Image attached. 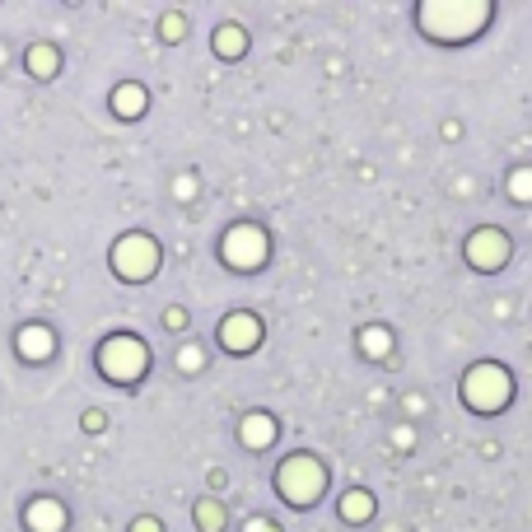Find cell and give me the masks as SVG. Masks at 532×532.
Here are the masks:
<instances>
[{
  "label": "cell",
  "mask_w": 532,
  "mask_h": 532,
  "mask_svg": "<svg viewBox=\"0 0 532 532\" xmlns=\"http://www.w3.org/2000/svg\"><path fill=\"white\" fill-rule=\"evenodd\" d=\"M14 351H19V360H28V364H47L57 355V331L47 323H24L19 331H14Z\"/></svg>",
  "instance_id": "9c48e42d"
},
{
  "label": "cell",
  "mask_w": 532,
  "mask_h": 532,
  "mask_svg": "<svg viewBox=\"0 0 532 532\" xmlns=\"http://www.w3.org/2000/svg\"><path fill=\"white\" fill-rule=\"evenodd\" d=\"M266 257H271V239H266L262 224H229L220 239V262L229 271H262Z\"/></svg>",
  "instance_id": "8992f818"
},
{
  "label": "cell",
  "mask_w": 532,
  "mask_h": 532,
  "mask_svg": "<svg viewBox=\"0 0 532 532\" xmlns=\"http://www.w3.org/2000/svg\"><path fill=\"white\" fill-rule=\"evenodd\" d=\"M341 519L346 523H369L374 519V495L369 490H346L341 495Z\"/></svg>",
  "instance_id": "e0dca14e"
},
{
  "label": "cell",
  "mask_w": 532,
  "mask_h": 532,
  "mask_svg": "<svg viewBox=\"0 0 532 532\" xmlns=\"http://www.w3.org/2000/svg\"><path fill=\"white\" fill-rule=\"evenodd\" d=\"M94 364H98V374H103L108 384L131 388V384H141V378L149 374V346L141 337H131V331H112L108 341H98Z\"/></svg>",
  "instance_id": "7a4b0ae2"
},
{
  "label": "cell",
  "mask_w": 532,
  "mask_h": 532,
  "mask_svg": "<svg viewBox=\"0 0 532 532\" xmlns=\"http://www.w3.org/2000/svg\"><path fill=\"white\" fill-rule=\"evenodd\" d=\"M163 327H169V331H187V308H163Z\"/></svg>",
  "instance_id": "603a6c76"
},
{
  "label": "cell",
  "mask_w": 532,
  "mask_h": 532,
  "mask_svg": "<svg viewBox=\"0 0 532 532\" xmlns=\"http://www.w3.org/2000/svg\"><path fill=\"white\" fill-rule=\"evenodd\" d=\"M173 196H178V201H192V196H196V178H192V173L173 178Z\"/></svg>",
  "instance_id": "44dd1931"
},
{
  "label": "cell",
  "mask_w": 532,
  "mask_h": 532,
  "mask_svg": "<svg viewBox=\"0 0 532 532\" xmlns=\"http://www.w3.org/2000/svg\"><path fill=\"white\" fill-rule=\"evenodd\" d=\"M509 234L505 229H495V224H486V229H476V234H467V243H462V257H467V266L472 271H500V266L509 262Z\"/></svg>",
  "instance_id": "52a82bcc"
},
{
  "label": "cell",
  "mask_w": 532,
  "mask_h": 532,
  "mask_svg": "<svg viewBox=\"0 0 532 532\" xmlns=\"http://www.w3.org/2000/svg\"><path fill=\"white\" fill-rule=\"evenodd\" d=\"M108 108L118 112L122 122H136V118H145V108H149V89L136 85V80H122V85L108 94Z\"/></svg>",
  "instance_id": "8fae6325"
},
{
  "label": "cell",
  "mask_w": 532,
  "mask_h": 532,
  "mask_svg": "<svg viewBox=\"0 0 532 532\" xmlns=\"http://www.w3.org/2000/svg\"><path fill=\"white\" fill-rule=\"evenodd\" d=\"M458 392L476 415H495V411H505L509 397H513V374L505 369V364H495V360H481V364H472V369L462 374Z\"/></svg>",
  "instance_id": "277c9868"
},
{
  "label": "cell",
  "mask_w": 532,
  "mask_h": 532,
  "mask_svg": "<svg viewBox=\"0 0 532 532\" xmlns=\"http://www.w3.org/2000/svg\"><path fill=\"white\" fill-rule=\"evenodd\" d=\"M24 71L33 80H57L61 75V52H57L52 42H33L28 52H24Z\"/></svg>",
  "instance_id": "4fadbf2b"
},
{
  "label": "cell",
  "mask_w": 532,
  "mask_h": 532,
  "mask_svg": "<svg viewBox=\"0 0 532 532\" xmlns=\"http://www.w3.org/2000/svg\"><path fill=\"white\" fill-rule=\"evenodd\" d=\"M392 444H397V448H402V453H407V448L415 444V435H411V425H397V429H392Z\"/></svg>",
  "instance_id": "d4e9b609"
},
{
  "label": "cell",
  "mask_w": 532,
  "mask_h": 532,
  "mask_svg": "<svg viewBox=\"0 0 532 532\" xmlns=\"http://www.w3.org/2000/svg\"><path fill=\"white\" fill-rule=\"evenodd\" d=\"M103 425H108V415H103V411H85V415H80V429H85V435H98Z\"/></svg>",
  "instance_id": "7402d4cb"
},
{
  "label": "cell",
  "mask_w": 532,
  "mask_h": 532,
  "mask_svg": "<svg viewBox=\"0 0 532 532\" xmlns=\"http://www.w3.org/2000/svg\"><path fill=\"white\" fill-rule=\"evenodd\" d=\"M323 490H327V467H323V458H313V453H290L285 462L276 467V495L285 500L290 509H313L323 500Z\"/></svg>",
  "instance_id": "3957f363"
},
{
  "label": "cell",
  "mask_w": 532,
  "mask_h": 532,
  "mask_svg": "<svg viewBox=\"0 0 532 532\" xmlns=\"http://www.w3.org/2000/svg\"><path fill=\"white\" fill-rule=\"evenodd\" d=\"M5 57H10V52H5V42H0V65H5Z\"/></svg>",
  "instance_id": "83f0119b"
},
{
  "label": "cell",
  "mask_w": 532,
  "mask_h": 532,
  "mask_svg": "<svg viewBox=\"0 0 532 532\" xmlns=\"http://www.w3.org/2000/svg\"><path fill=\"white\" fill-rule=\"evenodd\" d=\"M159 239L155 234H145V229H131V234H122L118 243L108 247V266H112V276L126 280V285H141V280H149L159 271Z\"/></svg>",
  "instance_id": "5b68a950"
},
{
  "label": "cell",
  "mask_w": 532,
  "mask_h": 532,
  "mask_svg": "<svg viewBox=\"0 0 532 532\" xmlns=\"http://www.w3.org/2000/svg\"><path fill=\"white\" fill-rule=\"evenodd\" d=\"M360 351L369 355V360H378V364H388V355H392V331L384 327V323H369L360 331Z\"/></svg>",
  "instance_id": "9a60e30c"
},
{
  "label": "cell",
  "mask_w": 532,
  "mask_h": 532,
  "mask_svg": "<svg viewBox=\"0 0 532 532\" xmlns=\"http://www.w3.org/2000/svg\"><path fill=\"white\" fill-rule=\"evenodd\" d=\"M126 532H163V523L155 519V513H145V519H136V523H131Z\"/></svg>",
  "instance_id": "cb8c5ba5"
},
{
  "label": "cell",
  "mask_w": 532,
  "mask_h": 532,
  "mask_svg": "<svg viewBox=\"0 0 532 532\" xmlns=\"http://www.w3.org/2000/svg\"><path fill=\"white\" fill-rule=\"evenodd\" d=\"M178 369L182 374H201L206 369V351H201V346H182V351H178Z\"/></svg>",
  "instance_id": "ffe728a7"
},
{
  "label": "cell",
  "mask_w": 532,
  "mask_h": 532,
  "mask_svg": "<svg viewBox=\"0 0 532 532\" xmlns=\"http://www.w3.org/2000/svg\"><path fill=\"white\" fill-rule=\"evenodd\" d=\"M407 411H411V415H421V411H425V397H421V392H411V397H407Z\"/></svg>",
  "instance_id": "4316f807"
},
{
  "label": "cell",
  "mask_w": 532,
  "mask_h": 532,
  "mask_svg": "<svg viewBox=\"0 0 532 532\" xmlns=\"http://www.w3.org/2000/svg\"><path fill=\"white\" fill-rule=\"evenodd\" d=\"M65 523H71V509L61 500H52V495H33L24 505V528L28 532H65Z\"/></svg>",
  "instance_id": "30bf717a"
},
{
  "label": "cell",
  "mask_w": 532,
  "mask_h": 532,
  "mask_svg": "<svg viewBox=\"0 0 532 532\" xmlns=\"http://www.w3.org/2000/svg\"><path fill=\"white\" fill-rule=\"evenodd\" d=\"M505 187H509L513 201H532V169H513Z\"/></svg>",
  "instance_id": "d6986e66"
},
{
  "label": "cell",
  "mask_w": 532,
  "mask_h": 532,
  "mask_svg": "<svg viewBox=\"0 0 532 532\" xmlns=\"http://www.w3.org/2000/svg\"><path fill=\"white\" fill-rule=\"evenodd\" d=\"M159 38H163V42H182V38H187V19H182L178 10H169V14L159 19Z\"/></svg>",
  "instance_id": "ac0fdd59"
},
{
  "label": "cell",
  "mask_w": 532,
  "mask_h": 532,
  "mask_svg": "<svg viewBox=\"0 0 532 532\" xmlns=\"http://www.w3.org/2000/svg\"><path fill=\"white\" fill-rule=\"evenodd\" d=\"M192 523L201 528V532H224L229 513H224L220 500H210V495H206V500H196V505H192Z\"/></svg>",
  "instance_id": "2e32d148"
},
{
  "label": "cell",
  "mask_w": 532,
  "mask_h": 532,
  "mask_svg": "<svg viewBox=\"0 0 532 532\" xmlns=\"http://www.w3.org/2000/svg\"><path fill=\"white\" fill-rule=\"evenodd\" d=\"M243 532H280V528H276L271 519H247V523H243Z\"/></svg>",
  "instance_id": "484cf974"
},
{
  "label": "cell",
  "mask_w": 532,
  "mask_h": 532,
  "mask_svg": "<svg viewBox=\"0 0 532 532\" xmlns=\"http://www.w3.org/2000/svg\"><path fill=\"white\" fill-rule=\"evenodd\" d=\"M239 439H243V448H253V453L271 448L276 444V415L271 411H247L239 421Z\"/></svg>",
  "instance_id": "7c38bea8"
},
{
  "label": "cell",
  "mask_w": 532,
  "mask_h": 532,
  "mask_svg": "<svg viewBox=\"0 0 532 532\" xmlns=\"http://www.w3.org/2000/svg\"><path fill=\"white\" fill-rule=\"evenodd\" d=\"M495 5L486 0H472V5H458V0H425L415 5V19H421V33L439 42H462V38H476L481 28L490 24Z\"/></svg>",
  "instance_id": "6da1fadb"
},
{
  "label": "cell",
  "mask_w": 532,
  "mask_h": 532,
  "mask_svg": "<svg viewBox=\"0 0 532 532\" xmlns=\"http://www.w3.org/2000/svg\"><path fill=\"white\" fill-rule=\"evenodd\" d=\"M210 47H215V57H220V61H239L247 52V28L243 24H220L210 33Z\"/></svg>",
  "instance_id": "5bb4252c"
},
{
  "label": "cell",
  "mask_w": 532,
  "mask_h": 532,
  "mask_svg": "<svg viewBox=\"0 0 532 532\" xmlns=\"http://www.w3.org/2000/svg\"><path fill=\"white\" fill-rule=\"evenodd\" d=\"M220 346H224L229 355L257 351V346H262V318H257V313H247V308L229 313V318L220 323Z\"/></svg>",
  "instance_id": "ba28073f"
}]
</instances>
